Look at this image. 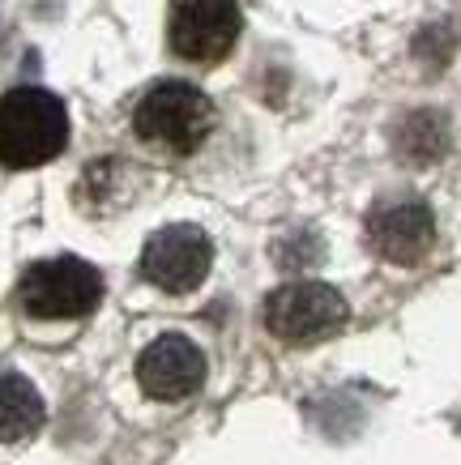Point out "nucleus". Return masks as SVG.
I'll list each match as a JSON object with an SVG mask.
<instances>
[{
  "instance_id": "obj_1",
  "label": "nucleus",
  "mask_w": 461,
  "mask_h": 465,
  "mask_svg": "<svg viewBox=\"0 0 461 465\" xmlns=\"http://www.w3.org/2000/svg\"><path fill=\"white\" fill-rule=\"evenodd\" d=\"M65 145H69V112L52 90L17 85L0 94V167H43Z\"/></svg>"
},
{
  "instance_id": "obj_2",
  "label": "nucleus",
  "mask_w": 461,
  "mask_h": 465,
  "mask_svg": "<svg viewBox=\"0 0 461 465\" xmlns=\"http://www.w3.org/2000/svg\"><path fill=\"white\" fill-rule=\"evenodd\" d=\"M133 128L141 142L171 150V154H193L196 145L210 137L214 103L188 82H158L141 94Z\"/></svg>"
},
{
  "instance_id": "obj_3",
  "label": "nucleus",
  "mask_w": 461,
  "mask_h": 465,
  "mask_svg": "<svg viewBox=\"0 0 461 465\" xmlns=\"http://www.w3.org/2000/svg\"><path fill=\"white\" fill-rule=\"evenodd\" d=\"M17 295H22L26 316L73 321V316H85V312L98 308L103 278H98L95 265H85L77 256H52V261H39V265L26 269Z\"/></svg>"
},
{
  "instance_id": "obj_4",
  "label": "nucleus",
  "mask_w": 461,
  "mask_h": 465,
  "mask_svg": "<svg viewBox=\"0 0 461 465\" xmlns=\"http://www.w3.org/2000/svg\"><path fill=\"white\" fill-rule=\"evenodd\" d=\"M261 316H266V329L278 341L312 346V341L334 338L337 329L350 321V308L329 282H291L278 286L266 299Z\"/></svg>"
},
{
  "instance_id": "obj_5",
  "label": "nucleus",
  "mask_w": 461,
  "mask_h": 465,
  "mask_svg": "<svg viewBox=\"0 0 461 465\" xmlns=\"http://www.w3.org/2000/svg\"><path fill=\"white\" fill-rule=\"evenodd\" d=\"M214 265V243L210 235L193 223H175L163 226L145 240V252H141V273L145 282H154L167 295H188L205 282V273Z\"/></svg>"
},
{
  "instance_id": "obj_6",
  "label": "nucleus",
  "mask_w": 461,
  "mask_h": 465,
  "mask_svg": "<svg viewBox=\"0 0 461 465\" xmlns=\"http://www.w3.org/2000/svg\"><path fill=\"white\" fill-rule=\"evenodd\" d=\"M167 39L180 60L218 64L239 39V5L236 0H175Z\"/></svg>"
},
{
  "instance_id": "obj_7",
  "label": "nucleus",
  "mask_w": 461,
  "mask_h": 465,
  "mask_svg": "<svg viewBox=\"0 0 461 465\" xmlns=\"http://www.w3.org/2000/svg\"><path fill=\"white\" fill-rule=\"evenodd\" d=\"M367 243L389 265H419L436 243V218L423 201H385L367 213Z\"/></svg>"
},
{
  "instance_id": "obj_8",
  "label": "nucleus",
  "mask_w": 461,
  "mask_h": 465,
  "mask_svg": "<svg viewBox=\"0 0 461 465\" xmlns=\"http://www.w3.org/2000/svg\"><path fill=\"white\" fill-rule=\"evenodd\" d=\"M137 381L158 401H184L205 384V354L196 351V341L180 338V333H163L141 351Z\"/></svg>"
},
{
  "instance_id": "obj_9",
  "label": "nucleus",
  "mask_w": 461,
  "mask_h": 465,
  "mask_svg": "<svg viewBox=\"0 0 461 465\" xmlns=\"http://www.w3.org/2000/svg\"><path fill=\"white\" fill-rule=\"evenodd\" d=\"M448 142H453V133H448V120L436 107H419V112L402 115V124L393 128V150L402 163L410 167H432L440 158L448 154Z\"/></svg>"
},
{
  "instance_id": "obj_10",
  "label": "nucleus",
  "mask_w": 461,
  "mask_h": 465,
  "mask_svg": "<svg viewBox=\"0 0 461 465\" xmlns=\"http://www.w3.org/2000/svg\"><path fill=\"white\" fill-rule=\"evenodd\" d=\"M43 397L26 376H0V444L30 440L43 427Z\"/></svg>"
},
{
  "instance_id": "obj_11",
  "label": "nucleus",
  "mask_w": 461,
  "mask_h": 465,
  "mask_svg": "<svg viewBox=\"0 0 461 465\" xmlns=\"http://www.w3.org/2000/svg\"><path fill=\"white\" fill-rule=\"evenodd\" d=\"M415 52H419V60H427L432 69H440V64L453 56V30L448 26H427L419 35V43H415Z\"/></svg>"
}]
</instances>
